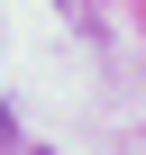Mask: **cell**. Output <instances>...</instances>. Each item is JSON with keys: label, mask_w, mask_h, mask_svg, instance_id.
Returning a JSON list of instances; mask_svg holds the SVG:
<instances>
[{"label": "cell", "mask_w": 146, "mask_h": 155, "mask_svg": "<svg viewBox=\"0 0 146 155\" xmlns=\"http://www.w3.org/2000/svg\"><path fill=\"white\" fill-rule=\"evenodd\" d=\"M0 137H9V110H0Z\"/></svg>", "instance_id": "1"}, {"label": "cell", "mask_w": 146, "mask_h": 155, "mask_svg": "<svg viewBox=\"0 0 146 155\" xmlns=\"http://www.w3.org/2000/svg\"><path fill=\"white\" fill-rule=\"evenodd\" d=\"M37 155H46V146H37Z\"/></svg>", "instance_id": "2"}]
</instances>
